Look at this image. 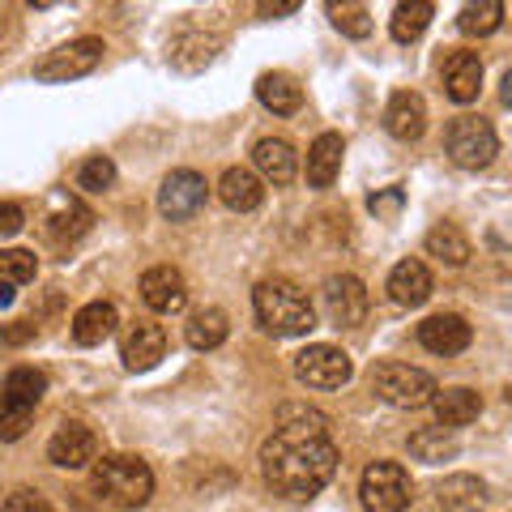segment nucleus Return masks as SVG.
I'll use <instances>...</instances> for the list:
<instances>
[{
	"label": "nucleus",
	"instance_id": "2f4dec72",
	"mask_svg": "<svg viewBox=\"0 0 512 512\" xmlns=\"http://www.w3.org/2000/svg\"><path fill=\"white\" fill-rule=\"evenodd\" d=\"M111 184H116V163L103 154H94L86 158L82 167H77V188H86V192H107Z\"/></svg>",
	"mask_w": 512,
	"mask_h": 512
},
{
	"label": "nucleus",
	"instance_id": "aec40b11",
	"mask_svg": "<svg viewBox=\"0 0 512 512\" xmlns=\"http://www.w3.org/2000/svg\"><path fill=\"white\" fill-rule=\"evenodd\" d=\"M431 410H436V419L444 427H466L483 414V397H478L474 389H466V384H453V389H436Z\"/></svg>",
	"mask_w": 512,
	"mask_h": 512
},
{
	"label": "nucleus",
	"instance_id": "b1692460",
	"mask_svg": "<svg viewBox=\"0 0 512 512\" xmlns=\"http://www.w3.org/2000/svg\"><path fill=\"white\" fill-rule=\"evenodd\" d=\"M436 500L444 512H470L487 500V483L474 474H448L444 483L436 487Z\"/></svg>",
	"mask_w": 512,
	"mask_h": 512
},
{
	"label": "nucleus",
	"instance_id": "79ce46f5",
	"mask_svg": "<svg viewBox=\"0 0 512 512\" xmlns=\"http://www.w3.org/2000/svg\"><path fill=\"white\" fill-rule=\"evenodd\" d=\"M0 303H13V286H0Z\"/></svg>",
	"mask_w": 512,
	"mask_h": 512
},
{
	"label": "nucleus",
	"instance_id": "9b49d317",
	"mask_svg": "<svg viewBox=\"0 0 512 512\" xmlns=\"http://www.w3.org/2000/svg\"><path fill=\"white\" fill-rule=\"evenodd\" d=\"M167 355V333L154 320H133L120 338V359L128 372H150V367Z\"/></svg>",
	"mask_w": 512,
	"mask_h": 512
},
{
	"label": "nucleus",
	"instance_id": "f3484780",
	"mask_svg": "<svg viewBox=\"0 0 512 512\" xmlns=\"http://www.w3.org/2000/svg\"><path fill=\"white\" fill-rule=\"evenodd\" d=\"M252 163H256V171H261V180H269V184H291L295 171H299V154H295L291 141L265 137V141H256V146H252Z\"/></svg>",
	"mask_w": 512,
	"mask_h": 512
},
{
	"label": "nucleus",
	"instance_id": "6ab92c4d",
	"mask_svg": "<svg viewBox=\"0 0 512 512\" xmlns=\"http://www.w3.org/2000/svg\"><path fill=\"white\" fill-rule=\"evenodd\" d=\"M389 299L393 303H402V308H423V303L431 299V269L423 261H402V265H393V274H389Z\"/></svg>",
	"mask_w": 512,
	"mask_h": 512
},
{
	"label": "nucleus",
	"instance_id": "f704fd0d",
	"mask_svg": "<svg viewBox=\"0 0 512 512\" xmlns=\"http://www.w3.org/2000/svg\"><path fill=\"white\" fill-rule=\"evenodd\" d=\"M402 205H406L402 188H384V192H376V197L367 201V210H372L376 218H397V214H402Z\"/></svg>",
	"mask_w": 512,
	"mask_h": 512
},
{
	"label": "nucleus",
	"instance_id": "cd10ccee",
	"mask_svg": "<svg viewBox=\"0 0 512 512\" xmlns=\"http://www.w3.org/2000/svg\"><path fill=\"white\" fill-rule=\"evenodd\" d=\"M43 393H47V376L35 372V367H13L5 376V389H0V397H9V402H18L26 410H35L43 402Z\"/></svg>",
	"mask_w": 512,
	"mask_h": 512
},
{
	"label": "nucleus",
	"instance_id": "37998d69",
	"mask_svg": "<svg viewBox=\"0 0 512 512\" xmlns=\"http://www.w3.org/2000/svg\"><path fill=\"white\" fill-rule=\"evenodd\" d=\"M73 512H90V508H73Z\"/></svg>",
	"mask_w": 512,
	"mask_h": 512
},
{
	"label": "nucleus",
	"instance_id": "4be33fe9",
	"mask_svg": "<svg viewBox=\"0 0 512 512\" xmlns=\"http://www.w3.org/2000/svg\"><path fill=\"white\" fill-rule=\"evenodd\" d=\"M342 137L338 133H320L312 141V150H308V184L312 188H329L333 180H338V171H342Z\"/></svg>",
	"mask_w": 512,
	"mask_h": 512
},
{
	"label": "nucleus",
	"instance_id": "412c9836",
	"mask_svg": "<svg viewBox=\"0 0 512 512\" xmlns=\"http://www.w3.org/2000/svg\"><path fill=\"white\" fill-rule=\"evenodd\" d=\"M256 99H261L265 111H274V116H291V111L303 107V90L291 73H261L256 77Z\"/></svg>",
	"mask_w": 512,
	"mask_h": 512
},
{
	"label": "nucleus",
	"instance_id": "72a5a7b5",
	"mask_svg": "<svg viewBox=\"0 0 512 512\" xmlns=\"http://www.w3.org/2000/svg\"><path fill=\"white\" fill-rule=\"evenodd\" d=\"M30 414L35 410H26L18 402H9V397H0V440H22L26 427H30Z\"/></svg>",
	"mask_w": 512,
	"mask_h": 512
},
{
	"label": "nucleus",
	"instance_id": "6e6552de",
	"mask_svg": "<svg viewBox=\"0 0 512 512\" xmlns=\"http://www.w3.org/2000/svg\"><path fill=\"white\" fill-rule=\"evenodd\" d=\"M295 376L308 384V389H342V384L355 376V363H350L346 350L316 342L295 355Z\"/></svg>",
	"mask_w": 512,
	"mask_h": 512
},
{
	"label": "nucleus",
	"instance_id": "7c9ffc66",
	"mask_svg": "<svg viewBox=\"0 0 512 512\" xmlns=\"http://www.w3.org/2000/svg\"><path fill=\"white\" fill-rule=\"evenodd\" d=\"M35 282V252L5 248L0 252V286H26Z\"/></svg>",
	"mask_w": 512,
	"mask_h": 512
},
{
	"label": "nucleus",
	"instance_id": "393cba45",
	"mask_svg": "<svg viewBox=\"0 0 512 512\" xmlns=\"http://www.w3.org/2000/svg\"><path fill=\"white\" fill-rule=\"evenodd\" d=\"M227 312L222 308H201V312H192V320L184 325V338L192 350H218L222 342H227Z\"/></svg>",
	"mask_w": 512,
	"mask_h": 512
},
{
	"label": "nucleus",
	"instance_id": "9d476101",
	"mask_svg": "<svg viewBox=\"0 0 512 512\" xmlns=\"http://www.w3.org/2000/svg\"><path fill=\"white\" fill-rule=\"evenodd\" d=\"M47 461L60 470H86L99 461V436L86 423H60V431L47 440Z\"/></svg>",
	"mask_w": 512,
	"mask_h": 512
},
{
	"label": "nucleus",
	"instance_id": "dca6fc26",
	"mask_svg": "<svg viewBox=\"0 0 512 512\" xmlns=\"http://www.w3.org/2000/svg\"><path fill=\"white\" fill-rule=\"evenodd\" d=\"M483 90V60L474 52H448L444 60V94L453 103H474Z\"/></svg>",
	"mask_w": 512,
	"mask_h": 512
},
{
	"label": "nucleus",
	"instance_id": "5701e85b",
	"mask_svg": "<svg viewBox=\"0 0 512 512\" xmlns=\"http://www.w3.org/2000/svg\"><path fill=\"white\" fill-rule=\"evenodd\" d=\"M116 325H120L116 308L99 299V303H86V308L73 316V338L82 346H99V342H107L111 333H116Z\"/></svg>",
	"mask_w": 512,
	"mask_h": 512
},
{
	"label": "nucleus",
	"instance_id": "473e14b6",
	"mask_svg": "<svg viewBox=\"0 0 512 512\" xmlns=\"http://www.w3.org/2000/svg\"><path fill=\"white\" fill-rule=\"evenodd\" d=\"M329 18L350 39H367V35H372V18H367L363 5H329Z\"/></svg>",
	"mask_w": 512,
	"mask_h": 512
},
{
	"label": "nucleus",
	"instance_id": "a211bd4d",
	"mask_svg": "<svg viewBox=\"0 0 512 512\" xmlns=\"http://www.w3.org/2000/svg\"><path fill=\"white\" fill-rule=\"evenodd\" d=\"M218 197L227 210L252 214V210H261V201H265V184H261V175H252L248 167H231V171H222V180H218Z\"/></svg>",
	"mask_w": 512,
	"mask_h": 512
},
{
	"label": "nucleus",
	"instance_id": "4468645a",
	"mask_svg": "<svg viewBox=\"0 0 512 512\" xmlns=\"http://www.w3.org/2000/svg\"><path fill=\"white\" fill-rule=\"evenodd\" d=\"M474 338V329L466 325V316H457V312H440V316H427L423 325H419V342L431 350V355H461V350L470 346Z\"/></svg>",
	"mask_w": 512,
	"mask_h": 512
},
{
	"label": "nucleus",
	"instance_id": "c9c22d12",
	"mask_svg": "<svg viewBox=\"0 0 512 512\" xmlns=\"http://www.w3.org/2000/svg\"><path fill=\"white\" fill-rule=\"evenodd\" d=\"M5 512H52V504L39 491H13L5 500Z\"/></svg>",
	"mask_w": 512,
	"mask_h": 512
},
{
	"label": "nucleus",
	"instance_id": "f8f14e48",
	"mask_svg": "<svg viewBox=\"0 0 512 512\" xmlns=\"http://www.w3.org/2000/svg\"><path fill=\"white\" fill-rule=\"evenodd\" d=\"M325 312H329L333 325H342V329L363 325V316H367V291H363V282L355 274H333L325 282Z\"/></svg>",
	"mask_w": 512,
	"mask_h": 512
},
{
	"label": "nucleus",
	"instance_id": "a878e982",
	"mask_svg": "<svg viewBox=\"0 0 512 512\" xmlns=\"http://www.w3.org/2000/svg\"><path fill=\"white\" fill-rule=\"evenodd\" d=\"M410 457L427 461V466H440V461L457 457V440L448 436V427H419L410 436Z\"/></svg>",
	"mask_w": 512,
	"mask_h": 512
},
{
	"label": "nucleus",
	"instance_id": "20e7f679",
	"mask_svg": "<svg viewBox=\"0 0 512 512\" xmlns=\"http://www.w3.org/2000/svg\"><path fill=\"white\" fill-rule=\"evenodd\" d=\"M372 389L380 402H389L397 410H419L436 397V380L423 367H410V363H376Z\"/></svg>",
	"mask_w": 512,
	"mask_h": 512
},
{
	"label": "nucleus",
	"instance_id": "2eb2a0df",
	"mask_svg": "<svg viewBox=\"0 0 512 512\" xmlns=\"http://www.w3.org/2000/svg\"><path fill=\"white\" fill-rule=\"evenodd\" d=\"M384 128L397 141H419L427 133V103L414 90H397L389 107H384Z\"/></svg>",
	"mask_w": 512,
	"mask_h": 512
},
{
	"label": "nucleus",
	"instance_id": "7ed1b4c3",
	"mask_svg": "<svg viewBox=\"0 0 512 512\" xmlns=\"http://www.w3.org/2000/svg\"><path fill=\"white\" fill-rule=\"evenodd\" d=\"M90 487H94L99 500L116 504V508H146L150 495H154V470L141 457L111 453L103 461H94Z\"/></svg>",
	"mask_w": 512,
	"mask_h": 512
},
{
	"label": "nucleus",
	"instance_id": "ddd939ff",
	"mask_svg": "<svg viewBox=\"0 0 512 512\" xmlns=\"http://www.w3.org/2000/svg\"><path fill=\"white\" fill-rule=\"evenodd\" d=\"M141 299H146L154 312H163V316L184 312V303H188V282H184V274H180L175 265H154V269H146V274H141Z\"/></svg>",
	"mask_w": 512,
	"mask_h": 512
},
{
	"label": "nucleus",
	"instance_id": "c756f323",
	"mask_svg": "<svg viewBox=\"0 0 512 512\" xmlns=\"http://www.w3.org/2000/svg\"><path fill=\"white\" fill-rule=\"evenodd\" d=\"M431 9L427 0H410V5H397L393 9V22H389V30H393V39L397 43H414L427 30V22H431Z\"/></svg>",
	"mask_w": 512,
	"mask_h": 512
},
{
	"label": "nucleus",
	"instance_id": "423d86ee",
	"mask_svg": "<svg viewBox=\"0 0 512 512\" xmlns=\"http://www.w3.org/2000/svg\"><path fill=\"white\" fill-rule=\"evenodd\" d=\"M359 495L367 512H402L414 500V487H410V474L397 461H372L359 478Z\"/></svg>",
	"mask_w": 512,
	"mask_h": 512
},
{
	"label": "nucleus",
	"instance_id": "58836bf2",
	"mask_svg": "<svg viewBox=\"0 0 512 512\" xmlns=\"http://www.w3.org/2000/svg\"><path fill=\"white\" fill-rule=\"evenodd\" d=\"M30 338H35V325H30V320H13L9 329H0V342H9V346H22Z\"/></svg>",
	"mask_w": 512,
	"mask_h": 512
},
{
	"label": "nucleus",
	"instance_id": "ea45409f",
	"mask_svg": "<svg viewBox=\"0 0 512 512\" xmlns=\"http://www.w3.org/2000/svg\"><path fill=\"white\" fill-rule=\"evenodd\" d=\"M299 9V0H286V5H261L265 18H282V13H295Z\"/></svg>",
	"mask_w": 512,
	"mask_h": 512
},
{
	"label": "nucleus",
	"instance_id": "c85d7f7f",
	"mask_svg": "<svg viewBox=\"0 0 512 512\" xmlns=\"http://www.w3.org/2000/svg\"><path fill=\"white\" fill-rule=\"evenodd\" d=\"M504 22V5L500 0H478V5H466L457 13V26H461V35H495Z\"/></svg>",
	"mask_w": 512,
	"mask_h": 512
},
{
	"label": "nucleus",
	"instance_id": "f257e3e1",
	"mask_svg": "<svg viewBox=\"0 0 512 512\" xmlns=\"http://www.w3.org/2000/svg\"><path fill=\"white\" fill-rule=\"evenodd\" d=\"M338 470V448L325 427L278 423V431L261 444V474L286 500H312Z\"/></svg>",
	"mask_w": 512,
	"mask_h": 512
},
{
	"label": "nucleus",
	"instance_id": "4c0bfd02",
	"mask_svg": "<svg viewBox=\"0 0 512 512\" xmlns=\"http://www.w3.org/2000/svg\"><path fill=\"white\" fill-rule=\"evenodd\" d=\"M278 419H282V423H308V427H325V414L303 410V406H282V410H278Z\"/></svg>",
	"mask_w": 512,
	"mask_h": 512
},
{
	"label": "nucleus",
	"instance_id": "0eeeda50",
	"mask_svg": "<svg viewBox=\"0 0 512 512\" xmlns=\"http://www.w3.org/2000/svg\"><path fill=\"white\" fill-rule=\"evenodd\" d=\"M99 60H103V39H73V43H64L56 47V52H47L39 64H35V82H47V86H56V82H73V77H86L99 69Z\"/></svg>",
	"mask_w": 512,
	"mask_h": 512
},
{
	"label": "nucleus",
	"instance_id": "bb28decb",
	"mask_svg": "<svg viewBox=\"0 0 512 512\" xmlns=\"http://www.w3.org/2000/svg\"><path fill=\"white\" fill-rule=\"evenodd\" d=\"M423 248L431 256H440L444 265H466L470 261V239L461 235L453 222H440V227H431L427 239H423Z\"/></svg>",
	"mask_w": 512,
	"mask_h": 512
},
{
	"label": "nucleus",
	"instance_id": "39448f33",
	"mask_svg": "<svg viewBox=\"0 0 512 512\" xmlns=\"http://www.w3.org/2000/svg\"><path fill=\"white\" fill-rule=\"evenodd\" d=\"M444 146H448V154H453L457 167L478 171L500 154V137H495L491 120H483V116H457L444 133Z\"/></svg>",
	"mask_w": 512,
	"mask_h": 512
},
{
	"label": "nucleus",
	"instance_id": "a19ab883",
	"mask_svg": "<svg viewBox=\"0 0 512 512\" xmlns=\"http://www.w3.org/2000/svg\"><path fill=\"white\" fill-rule=\"evenodd\" d=\"M500 99H504V103L512 107V69L504 73V86H500Z\"/></svg>",
	"mask_w": 512,
	"mask_h": 512
},
{
	"label": "nucleus",
	"instance_id": "1a4fd4ad",
	"mask_svg": "<svg viewBox=\"0 0 512 512\" xmlns=\"http://www.w3.org/2000/svg\"><path fill=\"white\" fill-rule=\"evenodd\" d=\"M205 197H210V188H205V175L180 167V171L167 175L163 188H158V214H163L167 222H188L205 205Z\"/></svg>",
	"mask_w": 512,
	"mask_h": 512
},
{
	"label": "nucleus",
	"instance_id": "e433bc0d",
	"mask_svg": "<svg viewBox=\"0 0 512 512\" xmlns=\"http://www.w3.org/2000/svg\"><path fill=\"white\" fill-rule=\"evenodd\" d=\"M22 222H26L22 205H13V201H0V239H5V235H18V231H22Z\"/></svg>",
	"mask_w": 512,
	"mask_h": 512
},
{
	"label": "nucleus",
	"instance_id": "f03ea898",
	"mask_svg": "<svg viewBox=\"0 0 512 512\" xmlns=\"http://www.w3.org/2000/svg\"><path fill=\"white\" fill-rule=\"evenodd\" d=\"M252 308L261 320L265 333L274 338H303V333L316 329V308L303 286H295L291 278H265L252 291Z\"/></svg>",
	"mask_w": 512,
	"mask_h": 512
}]
</instances>
